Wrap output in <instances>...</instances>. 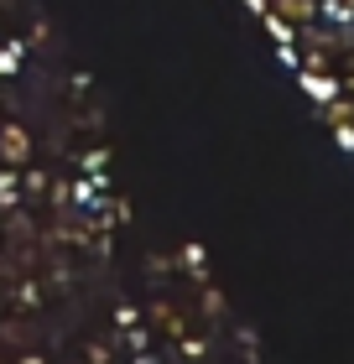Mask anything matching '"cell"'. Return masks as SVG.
Returning a JSON list of instances; mask_svg holds the SVG:
<instances>
[{
  "label": "cell",
  "mask_w": 354,
  "mask_h": 364,
  "mask_svg": "<svg viewBox=\"0 0 354 364\" xmlns=\"http://www.w3.org/2000/svg\"><path fill=\"white\" fill-rule=\"evenodd\" d=\"M6 156H26V136L21 130H6Z\"/></svg>",
  "instance_id": "6da1fadb"
}]
</instances>
